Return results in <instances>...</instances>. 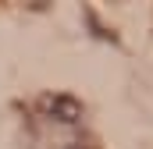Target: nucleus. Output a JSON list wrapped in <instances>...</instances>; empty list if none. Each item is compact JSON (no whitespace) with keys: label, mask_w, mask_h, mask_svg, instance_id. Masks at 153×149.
Instances as JSON below:
<instances>
[{"label":"nucleus","mask_w":153,"mask_h":149,"mask_svg":"<svg viewBox=\"0 0 153 149\" xmlns=\"http://www.w3.org/2000/svg\"><path fill=\"white\" fill-rule=\"evenodd\" d=\"M43 110L50 114L53 121L75 124L78 117H82V103H78L75 96H64V92H57V96H43Z\"/></svg>","instance_id":"obj_1"}]
</instances>
